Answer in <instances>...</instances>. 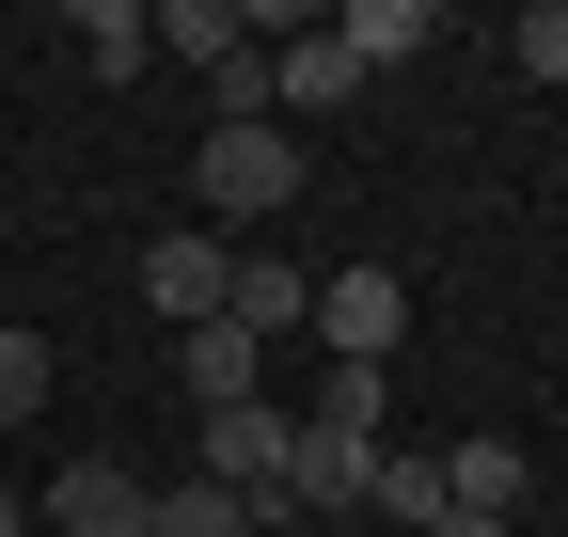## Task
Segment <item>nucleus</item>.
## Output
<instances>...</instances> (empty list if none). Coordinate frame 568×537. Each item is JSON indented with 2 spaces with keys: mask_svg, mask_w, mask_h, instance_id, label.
Wrapping results in <instances>:
<instances>
[{
  "mask_svg": "<svg viewBox=\"0 0 568 537\" xmlns=\"http://www.w3.org/2000/svg\"><path fill=\"white\" fill-rule=\"evenodd\" d=\"M48 412V332H0V427Z\"/></svg>",
  "mask_w": 568,
  "mask_h": 537,
  "instance_id": "17",
  "label": "nucleus"
},
{
  "mask_svg": "<svg viewBox=\"0 0 568 537\" xmlns=\"http://www.w3.org/2000/svg\"><path fill=\"white\" fill-rule=\"evenodd\" d=\"M316 332H332V364H395L410 285H395V268H332V285H316Z\"/></svg>",
  "mask_w": 568,
  "mask_h": 537,
  "instance_id": "4",
  "label": "nucleus"
},
{
  "mask_svg": "<svg viewBox=\"0 0 568 537\" xmlns=\"http://www.w3.org/2000/svg\"><path fill=\"white\" fill-rule=\"evenodd\" d=\"M222 316H237L253 348H268V332H301V316H316V285H301L284 253H237V268H222Z\"/></svg>",
  "mask_w": 568,
  "mask_h": 537,
  "instance_id": "10",
  "label": "nucleus"
},
{
  "mask_svg": "<svg viewBox=\"0 0 568 537\" xmlns=\"http://www.w3.org/2000/svg\"><path fill=\"white\" fill-rule=\"evenodd\" d=\"M142 537H268V521H253L237 490H205V475H190V490H159V506H142Z\"/></svg>",
  "mask_w": 568,
  "mask_h": 537,
  "instance_id": "15",
  "label": "nucleus"
},
{
  "mask_svg": "<svg viewBox=\"0 0 568 537\" xmlns=\"http://www.w3.org/2000/svg\"><path fill=\"white\" fill-rule=\"evenodd\" d=\"M284 458H301V412H268V395L205 412V490H237L253 521H284Z\"/></svg>",
  "mask_w": 568,
  "mask_h": 537,
  "instance_id": "3",
  "label": "nucleus"
},
{
  "mask_svg": "<svg viewBox=\"0 0 568 537\" xmlns=\"http://www.w3.org/2000/svg\"><path fill=\"white\" fill-rule=\"evenodd\" d=\"M506 63H521V80H568V0H521V17H506Z\"/></svg>",
  "mask_w": 568,
  "mask_h": 537,
  "instance_id": "16",
  "label": "nucleus"
},
{
  "mask_svg": "<svg viewBox=\"0 0 568 537\" xmlns=\"http://www.w3.org/2000/svg\"><path fill=\"white\" fill-rule=\"evenodd\" d=\"M237 48H253V17H237V0H174V17H159V63H205V80H222Z\"/></svg>",
  "mask_w": 568,
  "mask_h": 537,
  "instance_id": "12",
  "label": "nucleus"
},
{
  "mask_svg": "<svg viewBox=\"0 0 568 537\" xmlns=\"http://www.w3.org/2000/svg\"><path fill=\"white\" fill-rule=\"evenodd\" d=\"M174 364H190V412H237V395H253V332H237V316H205Z\"/></svg>",
  "mask_w": 568,
  "mask_h": 537,
  "instance_id": "11",
  "label": "nucleus"
},
{
  "mask_svg": "<svg viewBox=\"0 0 568 537\" xmlns=\"http://www.w3.org/2000/svg\"><path fill=\"white\" fill-rule=\"evenodd\" d=\"M347 95H364V63H347V48H332V17H316L301 48H284V63H268V126H284V143H301V126H316V111H347Z\"/></svg>",
  "mask_w": 568,
  "mask_h": 537,
  "instance_id": "6",
  "label": "nucleus"
},
{
  "mask_svg": "<svg viewBox=\"0 0 568 537\" xmlns=\"http://www.w3.org/2000/svg\"><path fill=\"white\" fill-rule=\"evenodd\" d=\"M364 506L426 537V521H443V443H379V490H364Z\"/></svg>",
  "mask_w": 568,
  "mask_h": 537,
  "instance_id": "14",
  "label": "nucleus"
},
{
  "mask_svg": "<svg viewBox=\"0 0 568 537\" xmlns=\"http://www.w3.org/2000/svg\"><path fill=\"white\" fill-rule=\"evenodd\" d=\"M190 190H205V237H222V222H284L316 174H301V143H284V126H205Z\"/></svg>",
  "mask_w": 568,
  "mask_h": 537,
  "instance_id": "2",
  "label": "nucleus"
},
{
  "mask_svg": "<svg viewBox=\"0 0 568 537\" xmlns=\"http://www.w3.org/2000/svg\"><path fill=\"white\" fill-rule=\"evenodd\" d=\"M0 537H32V506H17V490H0Z\"/></svg>",
  "mask_w": 568,
  "mask_h": 537,
  "instance_id": "19",
  "label": "nucleus"
},
{
  "mask_svg": "<svg viewBox=\"0 0 568 537\" xmlns=\"http://www.w3.org/2000/svg\"><path fill=\"white\" fill-rule=\"evenodd\" d=\"M521 490H537V458H521L506 427H458V443H443V506H474V521H521Z\"/></svg>",
  "mask_w": 568,
  "mask_h": 537,
  "instance_id": "8",
  "label": "nucleus"
},
{
  "mask_svg": "<svg viewBox=\"0 0 568 537\" xmlns=\"http://www.w3.org/2000/svg\"><path fill=\"white\" fill-rule=\"evenodd\" d=\"M222 268H237V253H222V237H205V222H174V237H159V253H142V301H159V316H174V332H205V316H222Z\"/></svg>",
  "mask_w": 568,
  "mask_h": 537,
  "instance_id": "7",
  "label": "nucleus"
},
{
  "mask_svg": "<svg viewBox=\"0 0 568 537\" xmlns=\"http://www.w3.org/2000/svg\"><path fill=\"white\" fill-rule=\"evenodd\" d=\"M379 490V364H332V395L301 412V458H284V521H332Z\"/></svg>",
  "mask_w": 568,
  "mask_h": 537,
  "instance_id": "1",
  "label": "nucleus"
},
{
  "mask_svg": "<svg viewBox=\"0 0 568 537\" xmlns=\"http://www.w3.org/2000/svg\"><path fill=\"white\" fill-rule=\"evenodd\" d=\"M332 48L364 63V80H395V63L443 48V17H426V0H332Z\"/></svg>",
  "mask_w": 568,
  "mask_h": 537,
  "instance_id": "9",
  "label": "nucleus"
},
{
  "mask_svg": "<svg viewBox=\"0 0 568 537\" xmlns=\"http://www.w3.org/2000/svg\"><path fill=\"white\" fill-rule=\"evenodd\" d=\"M142 506H159V490H142L126 458L95 443V458H63V490H48V537H142Z\"/></svg>",
  "mask_w": 568,
  "mask_h": 537,
  "instance_id": "5",
  "label": "nucleus"
},
{
  "mask_svg": "<svg viewBox=\"0 0 568 537\" xmlns=\"http://www.w3.org/2000/svg\"><path fill=\"white\" fill-rule=\"evenodd\" d=\"M80 63L95 80H142V63H159V17H142V0H80Z\"/></svg>",
  "mask_w": 568,
  "mask_h": 537,
  "instance_id": "13",
  "label": "nucleus"
},
{
  "mask_svg": "<svg viewBox=\"0 0 568 537\" xmlns=\"http://www.w3.org/2000/svg\"><path fill=\"white\" fill-rule=\"evenodd\" d=\"M426 537H506V521H474V506H443V521H426Z\"/></svg>",
  "mask_w": 568,
  "mask_h": 537,
  "instance_id": "18",
  "label": "nucleus"
}]
</instances>
